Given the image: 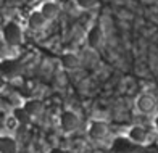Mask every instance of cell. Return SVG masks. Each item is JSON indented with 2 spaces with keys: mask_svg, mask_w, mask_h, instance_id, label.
Segmentation results:
<instances>
[{
  "mask_svg": "<svg viewBox=\"0 0 158 153\" xmlns=\"http://www.w3.org/2000/svg\"><path fill=\"white\" fill-rule=\"evenodd\" d=\"M5 87H6V77L0 72V92H3Z\"/></svg>",
  "mask_w": 158,
  "mask_h": 153,
  "instance_id": "2e32d148",
  "label": "cell"
},
{
  "mask_svg": "<svg viewBox=\"0 0 158 153\" xmlns=\"http://www.w3.org/2000/svg\"><path fill=\"white\" fill-rule=\"evenodd\" d=\"M48 24V21L45 19V16L37 10H32L29 13V16H27V26H29V29H32V31H40V29H44L45 26Z\"/></svg>",
  "mask_w": 158,
  "mask_h": 153,
  "instance_id": "9c48e42d",
  "label": "cell"
},
{
  "mask_svg": "<svg viewBox=\"0 0 158 153\" xmlns=\"http://www.w3.org/2000/svg\"><path fill=\"white\" fill-rule=\"evenodd\" d=\"M135 110H137V113L140 114H153L155 110H156V98L152 95V93L148 92H142L137 95V98H135Z\"/></svg>",
  "mask_w": 158,
  "mask_h": 153,
  "instance_id": "277c9868",
  "label": "cell"
},
{
  "mask_svg": "<svg viewBox=\"0 0 158 153\" xmlns=\"http://www.w3.org/2000/svg\"><path fill=\"white\" fill-rule=\"evenodd\" d=\"M103 39H105V32H103L102 24H98V23L90 26V29L85 34V42H87V47L90 50H97L102 47Z\"/></svg>",
  "mask_w": 158,
  "mask_h": 153,
  "instance_id": "8992f818",
  "label": "cell"
},
{
  "mask_svg": "<svg viewBox=\"0 0 158 153\" xmlns=\"http://www.w3.org/2000/svg\"><path fill=\"white\" fill-rule=\"evenodd\" d=\"M11 114H13V116H15V118L18 119L19 124H27V122H29V121L32 119L31 116L24 111V108H23V106H16V108H13Z\"/></svg>",
  "mask_w": 158,
  "mask_h": 153,
  "instance_id": "4fadbf2b",
  "label": "cell"
},
{
  "mask_svg": "<svg viewBox=\"0 0 158 153\" xmlns=\"http://www.w3.org/2000/svg\"><path fill=\"white\" fill-rule=\"evenodd\" d=\"M3 126H5V129H6V130H10V132H13V130H16V129L21 126V124L18 122V119H16L13 114H8V116L5 118V121H3Z\"/></svg>",
  "mask_w": 158,
  "mask_h": 153,
  "instance_id": "9a60e30c",
  "label": "cell"
},
{
  "mask_svg": "<svg viewBox=\"0 0 158 153\" xmlns=\"http://www.w3.org/2000/svg\"><path fill=\"white\" fill-rule=\"evenodd\" d=\"M58 126L63 134H73L81 126V118H79V114L76 111L66 108L58 116Z\"/></svg>",
  "mask_w": 158,
  "mask_h": 153,
  "instance_id": "3957f363",
  "label": "cell"
},
{
  "mask_svg": "<svg viewBox=\"0 0 158 153\" xmlns=\"http://www.w3.org/2000/svg\"><path fill=\"white\" fill-rule=\"evenodd\" d=\"M0 153H18V140L11 134H0Z\"/></svg>",
  "mask_w": 158,
  "mask_h": 153,
  "instance_id": "30bf717a",
  "label": "cell"
},
{
  "mask_svg": "<svg viewBox=\"0 0 158 153\" xmlns=\"http://www.w3.org/2000/svg\"><path fill=\"white\" fill-rule=\"evenodd\" d=\"M153 129H155V132L158 134V113L155 114V118H153Z\"/></svg>",
  "mask_w": 158,
  "mask_h": 153,
  "instance_id": "e0dca14e",
  "label": "cell"
},
{
  "mask_svg": "<svg viewBox=\"0 0 158 153\" xmlns=\"http://www.w3.org/2000/svg\"><path fill=\"white\" fill-rule=\"evenodd\" d=\"M76 8L81 10V11H89V10H94L95 6L98 5L100 0H73Z\"/></svg>",
  "mask_w": 158,
  "mask_h": 153,
  "instance_id": "7c38bea8",
  "label": "cell"
},
{
  "mask_svg": "<svg viewBox=\"0 0 158 153\" xmlns=\"http://www.w3.org/2000/svg\"><path fill=\"white\" fill-rule=\"evenodd\" d=\"M2 39L8 47H19L24 39V31L18 21H6L2 27Z\"/></svg>",
  "mask_w": 158,
  "mask_h": 153,
  "instance_id": "6da1fadb",
  "label": "cell"
},
{
  "mask_svg": "<svg viewBox=\"0 0 158 153\" xmlns=\"http://www.w3.org/2000/svg\"><path fill=\"white\" fill-rule=\"evenodd\" d=\"M126 139L131 143H134V145H145V143H148L150 135H148V130L143 126L132 124V126H129L127 130H126Z\"/></svg>",
  "mask_w": 158,
  "mask_h": 153,
  "instance_id": "5b68a950",
  "label": "cell"
},
{
  "mask_svg": "<svg viewBox=\"0 0 158 153\" xmlns=\"http://www.w3.org/2000/svg\"><path fill=\"white\" fill-rule=\"evenodd\" d=\"M39 11L45 16V19L48 21H53L58 18V14L61 11V6L58 2H55V0H45V2H42L40 6H39Z\"/></svg>",
  "mask_w": 158,
  "mask_h": 153,
  "instance_id": "52a82bcc",
  "label": "cell"
},
{
  "mask_svg": "<svg viewBox=\"0 0 158 153\" xmlns=\"http://www.w3.org/2000/svg\"><path fill=\"white\" fill-rule=\"evenodd\" d=\"M16 66H18L16 60H3V61H0V72H2L5 77H8V72L11 74L13 69H15Z\"/></svg>",
  "mask_w": 158,
  "mask_h": 153,
  "instance_id": "5bb4252c",
  "label": "cell"
},
{
  "mask_svg": "<svg viewBox=\"0 0 158 153\" xmlns=\"http://www.w3.org/2000/svg\"><path fill=\"white\" fill-rule=\"evenodd\" d=\"M85 130H87V137L92 142H103L110 134V124L105 119L94 118L89 121Z\"/></svg>",
  "mask_w": 158,
  "mask_h": 153,
  "instance_id": "7a4b0ae2",
  "label": "cell"
},
{
  "mask_svg": "<svg viewBox=\"0 0 158 153\" xmlns=\"http://www.w3.org/2000/svg\"><path fill=\"white\" fill-rule=\"evenodd\" d=\"M60 64H61V68L68 69V71H74L81 66V58L74 52H64L60 56Z\"/></svg>",
  "mask_w": 158,
  "mask_h": 153,
  "instance_id": "ba28073f",
  "label": "cell"
},
{
  "mask_svg": "<svg viewBox=\"0 0 158 153\" xmlns=\"http://www.w3.org/2000/svg\"><path fill=\"white\" fill-rule=\"evenodd\" d=\"M24 108V111L31 116V118H35V116H39L42 111H44V103H42L40 98H27L23 101V105H21Z\"/></svg>",
  "mask_w": 158,
  "mask_h": 153,
  "instance_id": "8fae6325",
  "label": "cell"
}]
</instances>
